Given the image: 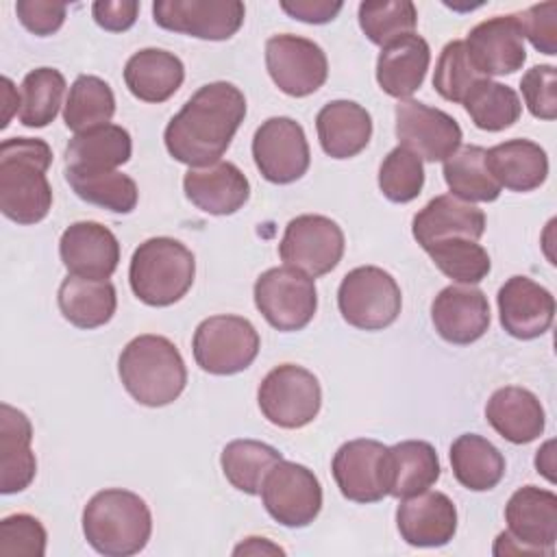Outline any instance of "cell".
<instances>
[{
  "label": "cell",
  "mask_w": 557,
  "mask_h": 557,
  "mask_svg": "<svg viewBox=\"0 0 557 557\" xmlns=\"http://www.w3.org/2000/svg\"><path fill=\"white\" fill-rule=\"evenodd\" d=\"M244 117L246 98L239 87L226 81L207 83L168 122L165 148L189 168L211 165L228 150Z\"/></svg>",
  "instance_id": "1"
},
{
  "label": "cell",
  "mask_w": 557,
  "mask_h": 557,
  "mask_svg": "<svg viewBox=\"0 0 557 557\" xmlns=\"http://www.w3.org/2000/svg\"><path fill=\"white\" fill-rule=\"evenodd\" d=\"M52 150L37 137H9L0 144V211L17 224H37L52 209L46 172Z\"/></svg>",
  "instance_id": "2"
},
{
  "label": "cell",
  "mask_w": 557,
  "mask_h": 557,
  "mask_svg": "<svg viewBox=\"0 0 557 557\" xmlns=\"http://www.w3.org/2000/svg\"><path fill=\"white\" fill-rule=\"evenodd\" d=\"M83 533L96 553L104 557H131L146 548L152 533V516L139 494L109 487L87 500L83 509Z\"/></svg>",
  "instance_id": "3"
},
{
  "label": "cell",
  "mask_w": 557,
  "mask_h": 557,
  "mask_svg": "<svg viewBox=\"0 0 557 557\" xmlns=\"http://www.w3.org/2000/svg\"><path fill=\"white\" fill-rule=\"evenodd\" d=\"M117 374L124 389L146 407L174 403L187 385V368L178 348L163 335H137L120 352Z\"/></svg>",
  "instance_id": "4"
},
{
  "label": "cell",
  "mask_w": 557,
  "mask_h": 557,
  "mask_svg": "<svg viewBox=\"0 0 557 557\" xmlns=\"http://www.w3.org/2000/svg\"><path fill=\"white\" fill-rule=\"evenodd\" d=\"M194 276V252L174 237H150L131 257V289L148 307L178 302L191 289Z\"/></svg>",
  "instance_id": "5"
},
{
  "label": "cell",
  "mask_w": 557,
  "mask_h": 557,
  "mask_svg": "<svg viewBox=\"0 0 557 557\" xmlns=\"http://www.w3.org/2000/svg\"><path fill=\"white\" fill-rule=\"evenodd\" d=\"M507 531L496 537L494 555H553L557 540V496L537 485L518 487L505 505Z\"/></svg>",
  "instance_id": "6"
},
{
  "label": "cell",
  "mask_w": 557,
  "mask_h": 557,
  "mask_svg": "<svg viewBox=\"0 0 557 557\" xmlns=\"http://www.w3.org/2000/svg\"><path fill=\"white\" fill-rule=\"evenodd\" d=\"M342 318L361 331H383L396 322L403 294L396 278L376 265L350 270L337 289Z\"/></svg>",
  "instance_id": "7"
},
{
  "label": "cell",
  "mask_w": 557,
  "mask_h": 557,
  "mask_svg": "<svg viewBox=\"0 0 557 557\" xmlns=\"http://www.w3.org/2000/svg\"><path fill=\"white\" fill-rule=\"evenodd\" d=\"M257 403L263 418L274 426L302 429L320 413L322 387L307 368L281 363L259 383Z\"/></svg>",
  "instance_id": "8"
},
{
  "label": "cell",
  "mask_w": 557,
  "mask_h": 557,
  "mask_svg": "<svg viewBox=\"0 0 557 557\" xmlns=\"http://www.w3.org/2000/svg\"><path fill=\"white\" fill-rule=\"evenodd\" d=\"M259 333L242 315H211L194 331V359L200 370L228 376L246 370L259 355Z\"/></svg>",
  "instance_id": "9"
},
{
  "label": "cell",
  "mask_w": 557,
  "mask_h": 557,
  "mask_svg": "<svg viewBox=\"0 0 557 557\" xmlns=\"http://www.w3.org/2000/svg\"><path fill=\"white\" fill-rule=\"evenodd\" d=\"M255 305L276 331L305 329L318 309L315 281L289 265L270 268L255 281Z\"/></svg>",
  "instance_id": "10"
},
{
  "label": "cell",
  "mask_w": 557,
  "mask_h": 557,
  "mask_svg": "<svg viewBox=\"0 0 557 557\" xmlns=\"http://www.w3.org/2000/svg\"><path fill=\"white\" fill-rule=\"evenodd\" d=\"M259 494L265 511L289 529L311 524L322 509V485L318 476L296 461H276L268 470Z\"/></svg>",
  "instance_id": "11"
},
{
  "label": "cell",
  "mask_w": 557,
  "mask_h": 557,
  "mask_svg": "<svg viewBox=\"0 0 557 557\" xmlns=\"http://www.w3.org/2000/svg\"><path fill=\"white\" fill-rule=\"evenodd\" d=\"M344 231L335 220L305 213L287 222L278 255L285 265L315 278L337 268L344 257Z\"/></svg>",
  "instance_id": "12"
},
{
  "label": "cell",
  "mask_w": 557,
  "mask_h": 557,
  "mask_svg": "<svg viewBox=\"0 0 557 557\" xmlns=\"http://www.w3.org/2000/svg\"><path fill=\"white\" fill-rule=\"evenodd\" d=\"M331 472L344 498L379 503L389 496V446L366 437L344 442L333 455Z\"/></svg>",
  "instance_id": "13"
},
{
  "label": "cell",
  "mask_w": 557,
  "mask_h": 557,
  "mask_svg": "<svg viewBox=\"0 0 557 557\" xmlns=\"http://www.w3.org/2000/svg\"><path fill=\"white\" fill-rule=\"evenodd\" d=\"M265 67L272 83L294 98L318 91L329 76L324 50L315 41L289 33L265 41Z\"/></svg>",
  "instance_id": "14"
},
{
  "label": "cell",
  "mask_w": 557,
  "mask_h": 557,
  "mask_svg": "<svg viewBox=\"0 0 557 557\" xmlns=\"http://www.w3.org/2000/svg\"><path fill=\"white\" fill-rule=\"evenodd\" d=\"M252 159L261 176L270 183L287 185L298 181L311 161L302 126L287 115L268 117L255 131Z\"/></svg>",
  "instance_id": "15"
},
{
  "label": "cell",
  "mask_w": 557,
  "mask_h": 557,
  "mask_svg": "<svg viewBox=\"0 0 557 557\" xmlns=\"http://www.w3.org/2000/svg\"><path fill=\"white\" fill-rule=\"evenodd\" d=\"M244 2L239 0H157L152 4L154 24L198 39H231L244 24Z\"/></svg>",
  "instance_id": "16"
},
{
  "label": "cell",
  "mask_w": 557,
  "mask_h": 557,
  "mask_svg": "<svg viewBox=\"0 0 557 557\" xmlns=\"http://www.w3.org/2000/svg\"><path fill=\"white\" fill-rule=\"evenodd\" d=\"M394 115L400 146L424 161H446L461 146V126L442 109L418 100H398Z\"/></svg>",
  "instance_id": "17"
},
{
  "label": "cell",
  "mask_w": 557,
  "mask_h": 557,
  "mask_svg": "<svg viewBox=\"0 0 557 557\" xmlns=\"http://www.w3.org/2000/svg\"><path fill=\"white\" fill-rule=\"evenodd\" d=\"M463 44L470 63L485 78L513 74L527 61L524 37L513 13L479 22Z\"/></svg>",
  "instance_id": "18"
},
{
  "label": "cell",
  "mask_w": 557,
  "mask_h": 557,
  "mask_svg": "<svg viewBox=\"0 0 557 557\" xmlns=\"http://www.w3.org/2000/svg\"><path fill=\"white\" fill-rule=\"evenodd\" d=\"M59 255L70 274L107 281L120 263V242L104 224L81 220L63 231Z\"/></svg>",
  "instance_id": "19"
},
{
  "label": "cell",
  "mask_w": 557,
  "mask_h": 557,
  "mask_svg": "<svg viewBox=\"0 0 557 557\" xmlns=\"http://www.w3.org/2000/svg\"><path fill=\"white\" fill-rule=\"evenodd\" d=\"M431 320L442 339L468 346L490 329L487 296L472 285H448L433 298Z\"/></svg>",
  "instance_id": "20"
},
{
  "label": "cell",
  "mask_w": 557,
  "mask_h": 557,
  "mask_svg": "<svg viewBox=\"0 0 557 557\" xmlns=\"http://www.w3.org/2000/svg\"><path fill=\"white\" fill-rule=\"evenodd\" d=\"M396 527L409 546L437 548L448 544L457 531V507L444 492L424 490L400 498Z\"/></svg>",
  "instance_id": "21"
},
{
  "label": "cell",
  "mask_w": 557,
  "mask_h": 557,
  "mask_svg": "<svg viewBox=\"0 0 557 557\" xmlns=\"http://www.w3.org/2000/svg\"><path fill=\"white\" fill-rule=\"evenodd\" d=\"M498 315L503 329L516 339L544 335L555 318L553 294L529 276H511L498 289Z\"/></svg>",
  "instance_id": "22"
},
{
  "label": "cell",
  "mask_w": 557,
  "mask_h": 557,
  "mask_svg": "<svg viewBox=\"0 0 557 557\" xmlns=\"http://www.w3.org/2000/svg\"><path fill=\"white\" fill-rule=\"evenodd\" d=\"M187 200L209 215H231L250 198L246 174L231 161H215L205 168H189L183 176Z\"/></svg>",
  "instance_id": "23"
},
{
  "label": "cell",
  "mask_w": 557,
  "mask_h": 557,
  "mask_svg": "<svg viewBox=\"0 0 557 557\" xmlns=\"http://www.w3.org/2000/svg\"><path fill=\"white\" fill-rule=\"evenodd\" d=\"M411 233L422 248L440 239L466 237L479 239L485 233V213L453 194H442L429 200L411 222Z\"/></svg>",
  "instance_id": "24"
},
{
  "label": "cell",
  "mask_w": 557,
  "mask_h": 557,
  "mask_svg": "<svg viewBox=\"0 0 557 557\" xmlns=\"http://www.w3.org/2000/svg\"><path fill=\"white\" fill-rule=\"evenodd\" d=\"M431 63V48L424 37L409 33L381 48L376 59L379 87L398 100H409L426 76Z\"/></svg>",
  "instance_id": "25"
},
{
  "label": "cell",
  "mask_w": 557,
  "mask_h": 557,
  "mask_svg": "<svg viewBox=\"0 0 557 557\" xmlns=\"http://www.w3.org/2000/svg\"><path fill=\"white\" fill-rule=\"evenodd\" d=\"M33 426L24 411L0 405V492L17 494L26 490L37 472V459L30 448Z\"/></svg>",
  "instance_id": "26"
},
{
  "label": "cell",
  "mask_w": 557,
  "mask_h": 557,
  "mask_svg": "<svg viewBox=\"0 0 557 557\" xmlns=\"http://www.w3.org/2000/svg\"><path fill=\"white\" fill-rule=\"evenodd\" d=\"M322 150L333 159H350L366 150L372 137V117L355 100H331L315 115Z\"/></svg>",
  "instance_id": "27"
},
{
  "label": "cell",
  "mask_w": 557,
  "mask_h": 557,
  "mask_svg": "<svg viewBox=\"0 0 557 557\" xmlns=\"http://www.w3.org/2000/svg\"><path fill=\"white\" fill-rule=\"evenodd\" d=\"M485 418L492 429L511 444H529L537 440L546 424L540 398L518 385L496 389L485 405Z\"/></svg>",
  "instance_id": "28"
},
{
  "label": "cell",
  "mask_w": 557,
  "mask_h": 557,
  "mask_svg": "<svg viewBox=\"0 0 557 557\" xmlns=\"http://www.w3.org/2000/svg\"><path fill=\"white\" fill-rule=\"evenodd\" d=\"M485 165L494 181L511 191H533L548 176L546 150L531 139H507L485 150Z\"/></svg>",
  "instance_id": "29"
},
{
  "label": "cell",
  "mask_w": 557,
  "mask_h": 557,
  "mask_svg": "<svg viewBox=\"0 0 557 557\" xmlns=\"http://www.w3.org/2000/svg\"><path fill=\"white\" fill-rule=\"evenodd\" d=\"M185 81L183 61L161 48L137 50L124 65V83L128 91L144 102H165Z\"/></svg>",
  "instance_id": "30"
},
{
  "label": "cell",
  "mask_w": 557,
  "mask_h": 557,
  "mask_svg": "<svg viewBox=\"0 0 557 557\" xmlns=\"http://www.w3.org/2000/svg\"><path fill=\"white\" fill-rule=\"evenodd\" d=\"M133 141L124 126L102 124L85 133H76L65 148V170H117L131 159Z\"/></svg>",
  "instance_id": "31"
},
{
  "label": "cell",
  "mask_w": 557,
  "mask_h": 557,
  "mask_svg": "<svg viewBox=\"0 0 557 557\" xmlns=\"http://www.w3.org/2000/svg\"><path fill=\"white\" fill-rule=\"evenodd\" d=\"M57 300L63 318L78 329H98L107 324L117 309L115 287L109 278L96 281L67 274L59 285Z\"/></svg>",
  "instance_id": "32"
},
{
  "label": "cell",
  "mask_w": 557,
  "mask_h": 557,
  "mask_svg": "<svg viewBox=\"0 0 557 557\" xmlns=\"http://www.w3.org/2000/svg\"><path fill=\"white\" fill-rule=\"evenodd\" d=\"M450 466L455 479L472 492H487L505 476L503 453L476 433H463L450 444Z\"/></svg>",
  "instance_id": "33"
},
{
  "label": "cell",
  "mask_w": 557,
  "mask_h": 557,
  "mask_svg": "<svg viewBox=\"0 0 557 557\" xmlns=\"http://www.w3.org/2000/svg\"><path fill=\"white\" fill-rule=\"evenodd\" d=\"M440 459L424 440H405L389 446V496L407 498L435 485Z\"/></svg>",
  "instance_id": "34"
},
{
  "label": "cell",
  "mask_w": 557,
  "mask_h": 557,
  "mask_svg": "<svg viewBox=\"0 0 557 557\" xmlns=\"http://www.w3.org/2000/svg\"><path fill=\"white\" fill-rule=\"evenodd\" d=\"M442 174L450 194L466 202H492L503 189L490 174L481 146H459L444 161Z\"/></svg>",
  "instance_id": "35"
},
{
  "label": "cell",
  "mask_w": 557,
  "mask_h": 557,
  "mask_svg": "<svg viewBox=\"0 0 557 557\" xmlns=\"http://www.w3.org/2000/svg\"><path fill=\"white\" fill-rule=\"evenodd\" d=\"M65 181L81 200L111 213H131L139 200L137 183L117 170H65Z\"/></svg>",
  "instance_id": "36"
},
{
  "label": "cell",
  "mask_w": 557,
  "mask_h": 557,
  "mask_svg": "<svg viewBox=\"0 0 557 557\" xmlns=\"http://www.w3.org/2000/svg\"><path fill=\"white\" fill-rule=\"evenodd\" d=\"M461 104L474 126L487 133H498L513 126L522 113V102L516 89L492 78L476 81Z\"/></svg>",
  "instance_id": "37"
},
{
  "label": "cell",
  "mask_w": 557,
  "mask_h": 557,
  "mask_svg": "<svg viewBox=\"0 0 557 557\" xmlns=\"http://www.w3.org/2000/svg\"><path fill=\"white\" fill-rule=\"evenodd\" d=\"M281 459L283 455L265 442L233 440L222 448L220 466L235 490L244 494H259L268 470Z\"/></svg>",
  "instance_id": "38"
},
{
  "label": "cell",
  "mask_w": 557,
  "mask_h": 557,
  "mask_svg": "<svg viewBox=\"0 0 557 557\" xmlns=\"http://www.w3.org/2000/svg\"><path fill=\"white\" fill-rule=\"evenodd\" d=\"M113 113L115 96L107 81L91 74H81L72 83L63 104V122L74 135L109 124Z\"/></svg>",
  "instance_id": "39"
},
{
  "label": "cell",
  "mask_w": 557,
  "mask_h": 557,
  "mask_svg": "<svg viewBox=\"0 0 557 557\" xmlns=\"http://www.w3.org/2000/svg\"><path fill=\"white\" fill-rule=\"evenodd\" d=\"M65 76L54 67L30 70L20 85L17 120L28 128H44L54 122L65 94Z\"/></svg>",
  "instance_id": "40"
},
{
  "label": "cell",
  "mask_w": 557,
  "mask_h": 557,
  "mask_svg": "<svg viewBox=\"0 0 557 557\" xmlns=\"http://www.w3.org/2000/svg\"><path fill=\"white\" fill-rule=\"evenodd\" d=\"M424 250L429 252L435 268L459 285L481 283L492 270L487 250L474 239H466V237L440 239Z\"/></svg>",
  "instance_id": "41"
},
{
  "label": "cell",
  "mask_w": 557,
  "mask_h": 557,
  "mask_svg": "<svg viewBox=\"0 0 557 557\" xmlns=\"http://www.w3.org/2000/svg\"><path fill=\"white\" fill-rule=\"evenodd\" d=\"M359 26L372 44L383 48L416 30L418 11L409 0H368L359 4Z\"/></svg>",
  "instance_id": "42"
},
{
  "label": "cell",
  "mask_w": 557,
  "mask_h": 557,
  "mask_svg": "<svg viewBox=\"0 0 557 557\" xmlns=\"http://www.w3.org/2000/svg\"><path fill=\"white\" fill-rule=\"evenodd\" d=\"M424 187V165L418 154L396 146L389 150L379 168V189L381 194L398 205L411 202L420 196Z\"/></svg>",
  "instance_id": "43"
},
{
  "label": "cell",
  "mask_w": 557,
  "mask_h": 557,
  "mask_svg": "<svg viewBox=\"0 0 557 557\" xmlns=\"http://www.w3.org/2000/svg\"><path fill=\"white\" fill-rule=\"evenodd\" d=\"M481 78H485V76H481L474 70V65L470 63L466 44L461 39L448 41L442 48L440 59L435 63V72H433V87L444 100L463 102L466 94Z\"/></svg>",
  "instance_id": "44"
},
{
  "label": "cell",
  "mask_w": 557,
  "mask_h": 557,
  "mask_svg": "<svg viewBox=\"0 0 557 557\" xmlns=\"http://www.w3.org/2000/svg\"><path fill=\"white\" fill-rule=\"evenodd\" d=\"M46 540L44 524L30 513H13L0 520V557H41L46 553Z\"/></svg>",
  "instance_id": "45"
},
{
  "label": "cell",
  "mask_w": 557,
  "mask_h": 557,
  "mask_svg": "<svg viewBox=\"0 0 557 557\" xmlns=\"http://www.w3.org/2000/svg\"><path fill=\"white\" fill-rule=\"evenodd\" d=\"M527 109L537 120L557 117V70L553 65H533L520 81Z\"/></svg>",
  "instance_id": "46"
},
{
  "label": "cell",
  "mask_w": 557,
  "mask_h": 557,
  "mask_svg": "<svg viewBox=\"0 0 557 557\" xmlns=\"http://www.w3.org/2000/svg\"><path fill=\"white\" fill-rule=\"evenodd\" d=\"M522 37L533 44L535 50L544 54H557V2L533 4L520 13H513Z\"/></svg>",
  "instance_id": "47"
},
{
  "label": "cell",
  "mask_w": 557,
  "mask_h": 557,
  "mask_svg": "<svg viewBox=\"0 0 557 557\" xmlns=\"http://www.w3.org/2000/svg\"><path fill=\"white\" fill-rule=\"evenodd\" d=\"M15 13L28 33L37 37H48L63 26L67 7L63 2L50 0H17Z\"/></svg>",
  "instance_id": "48"
},
{
  "label": "cell",
  "mask_w": 557,
  "mask_h": 557,
  "mask_svg": "<svg viewBox=\"0 0 557 557\" xmlns=\"http://www.w3.org/2000/svg\"><path fill=\"white\" fill-rule=\"evenodd\" d=\"M139 13V2L135 0H98L91 4V15L96 24L111 33L128 30Z\"/></svg>",
  "instance_id": "49"
},
{
  "label": "cell",
  "mask_w": 557,
  "mask_h": 557,
  "mask_svg": "<svg viewBox=\"0 0 557 557\" xmlns=\"http://www.w3.org/2000/svg\"><path fill=\"white\" fill-rule=\"evenodd\" d=\"M342 7H344L342 2H331V0H283L281 2V9L289 17L307 24H326L337 17Z\"/></svg>",
  "instance_id": "50"
},
{
  "label": "cell",
  "mask_w": 557,
  "mask_h": 557,
  "mask_svg": "<svg viewBox=\"0 0 557 557\" xmlns=\"http://www.w3.org/2000/svg\"><path fill=\"white\" fill-rule=\"evenodd\" d=\"M235 555H283L285 550L276 544H272L265 537H246V542H242L239 546H235L233 550Z\"/></svg>",
  "instance_id": "51"
},
{
  "label": "cell",
  "mask_w": 557,
  "mask_h": 557,
  "mask_svg": "<svg viewBox=\"0 0 557 557\" xmlns=\"http://www.w3.org/2000/svg\"><path fill=\"white\" fill-rule=\"evenodd\" d=\"M2 107H4V113H2V124H0V126L7 128L13 109L20 111V94L15 91L11 78H7V76L2 78Z\"/></svg>",
  "instance_id": "52"
},
{
  "label": "cell",
  "mask_w": 557,
  "mask_h": 557,
  "mask_svg": "<svg viewBox=\"0 0 557 557\" xmlns=\"http://www.w3.org/2000/svg\"><path fill=\"white\" fill-rule=\"evenodd\" d=\"M550 448H553V442H546L544 446H542V450H537V457H535V468H537V472H542L548 481H555V474H553V453H550Z\"/></svg>",
  "instance_id": "53"
}]
</instances>
